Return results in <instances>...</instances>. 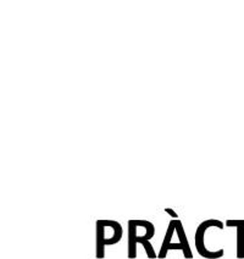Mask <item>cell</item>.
Returning <instances> with one entry per match:
<instances>
[{"label": "cell", "mask_w": 244, "mask_h": 259, "mask_svg": "<svg viewBox=\"0 0 244 259\" xmlns=\"http://www.w3.org/2000/svg\"><path fill=\"white\" fill-rule=\"evenodd\" d=\"M96 248L95 257H105V247L116 245L122 237V226L114 220H96Z\"/></svg>", "instance_id": "cell-1"}, {"label": "cell", "mask_w": 244, "mask_h": 259, "mask_svg": "<svg viewBox=\"0 0 244 259\" xmlns=\"http://www.w3.org/2000/svg\"><path fill=\"white\" fill-rule=\"evenodd\" d=\"M175 232V220H171L169 224V228H167L165 237H164L163 245H161L160 252H159L158 257L160 259L166 258L167 253L172 249H181L183 252V255L186 259H192L193 254L190 251L189 243H188L186 232H184L183 225H182L181 220H176V232L178 235V242H172V235Z\"/></svg>", "instance_id": "cell-2"}, {"label": "cell", "mask_w": 244, "mask_h": 259, "mask_svg": "<svg viewBox=\"0 0 244 259\" xmlns=\"http://www.w3.org/2000/svg\"><path fill=\"white\" fill-rule=\"evenodd\" d=\"M154 234V224L148 220H128V258H136L137 243L149 241Z\"/></svg>", "instance_id": "cell-3"}, {"label": "cell", "mask_w": 244, "mask_h": 259, "mask_svg": "<svg viewBox=\"0 0 244 259\" xmlns=\"http://www.w3.org/2000/svg\"><path fill=\"white\" fill-rule=\"evenodd\" d=\"M210 228H217L220 230H222L225 228V225L220 222V220L216 219H209L203 222L201 225L197 228L196 231V237H194V241H196V248L198 251L199 254L202 257L207 259H219L223 255V249H219V251H210V249L207 248L205 246V232H207Z\"/></svg>", "instance_id": "cell-4"}, {"label": "cell", "mask_w": 244, "mask_h": 259, "mask_svg": "<svg viewBox=\"0 0 244 259\" xmlns=\"http://www.w3.org/2000/svg\"><path fill=\"white\" fill-rule=\"evenodd\" d=\"M237 258H244V228H237Z\"/></svg>", "instance_id": "cell-5"}, {"label": "cell", "mask_w": 244, "mask_h": 259, "mask_svg": "<svg viewBox=\"0 0 244 259\" xmlns=\"http://www.w3.org/2000/svg\"><path fill=\"white\" fill-rule=\"evenodd\" d=\"M142 246L144 247V249H145V253H147V255H148V258L154 259V258L158 257V255L155 254V251H154V248H153V246L151 245V243H149V241H145V242H143Z\"/></svg>", "instance_id": "cell-6"}, {"label": "cell", "mask_w": 244, "mask_h": 259, "mask_svg": "<svg viewBox=\"0 0 244 259\" xmlns=\"http://www.w3.org/2000/svg\"><path fill=\"white\" fill-rule=\"evenodd\" d=\"M226 225L230 228H244V220H227Z\"/></svg>", "instance_id": "cell-7"}, {"label": "cell", "mask_w": 244, "mask_h": 259, "mask_svg": "<svg viewBox=\"0 0 244 259\" xmlns=\"http://www.w3.org/2000/svg\"><path fill=\"white\" fill-rule=\"evenodd\" d=\"M165 211H166V213H167V214H170V217L175 218V220H177V218H178V215H177V214H176V213H175V211H173V210H172V209H170V208H166V209H165Z\"/></svg>", "instance_id": "cell-8"}]
</instances>
